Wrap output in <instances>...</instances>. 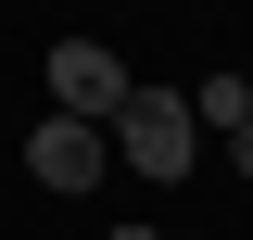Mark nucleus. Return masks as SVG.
Listing matches in <instances>:
<instances>
[{
  "label": "nucleus",
  "mask_w": 253,
  "mask_h": 240,
  "mask_svg": "<svg viewBox=\"0 0 253 240\" xmlns=\"http://www.w3.org/2000/svg\"><path fill=\"white\" fill-rule=\"evenodd\" d=\"M228 152H241V177H253V126H241V139H228Z\"/></svg>",
  "instance_id": "39448f33"
},
{
  "label": "nucleus",
  "mask_w": 253,
  "mask_h": 240,
  "mask_svg": "<svg viewBox=\"0 0 253 240\" xmlns=\"http://www.w3.org/2000/svg\"><path fill=\"white\" fill-rule=\"evenodd\" d=\"M114 240H165V228H114Z\"/></svg>",
  "instance_id": "423d86ee"
},
{
  "label": "nucleus",
  "mask_w": 253,
  "mask_h": 240,
  "mask_svg": "<svg viewBox=\"0 0 253 240\" xmlns=\"http://www.w3.org/2000/svg\"><path fill=\"white\" fill-rule=\"evenodd\" d=\"M190 114H203V126H228V139H241V126H253V76H203V89H190Z\"/></svg>",
  "instance_id": "20e7f679"
},
{
  "label": "nucleus",
  "mask_w": 253,
  "mask_h": 240,
  "mask_svg": "<svg viewBox=\"0 0 253 240\" xmlns=\"http://www.w3.org/2000/svg\"><path fill=\"white\" fill-rule=\"evenodd\" d=\"M101 164H114L101 126H76V114H38V126H26V177H38V190H101Z\"/></svg>",
  "instance_id": "7ed1b4c3"
},
{
  "label": "nucleus",
  "mask_w": 253,
  "mask_h": 240,
  "mask_svg": "<svg viewBox=\"0 0 253 240\" xmlns=\"http://www.w3.org/2000/svg\"><path fill=\"white\" fill-rule=\"evenodd\" d=\"M114 164H139V177H190V152H203V114H190V89H139L114 126Z\"/></svg>",
  "instance_id": "f257e3e1"
},
{
  "label": "nucleus",
  "mask_w": 253,
  "mask_h": 240,
  "mask_svg": "<svg viewBox=\"0 0 253 240\" xmlns=\"http://www.w3.org/2000/svg\"><path fill=\"white\" fill-rule=\"evenodd\" d=\"M126 101H139V76L114 63V38H51V114H76V126H114Z\"/></svg>",
  "instance_id": "f03ea898"
}]
</instances>
